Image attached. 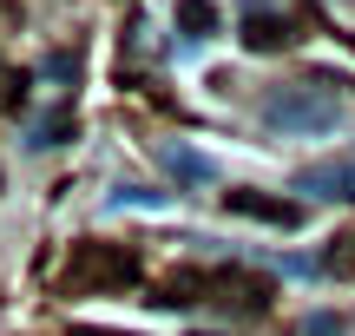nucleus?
I'll return each mask as SVG.
<instances>
[{
    "label": "nucleus",
    "mask_w": 355,
    "mask_h": 336,
    "mask_svg": "<svg viewBox=\"0 0 355 336\" xmlns=\"http://www.w3.org/2000/svg\"><path fill=\"white\" fill-rule=\"evenodd\" d=\"M257 119L270 132H329L343 119V79L309 73V79H290V86H270L257 99Z\"/></svg>",
    "instance_id": "obj_1"
},
{
    "label": "nucleus",
    "mask_w": 355,
    "mask_h": 336,
    "mask_svg": "<svg viewBox=\"0 0 355 336\" xmlns=\"http://www.w3.org/2000/svg\"><path fill=\"white\" fill-rule=\"evenodd\" d=\"M139 277H145V258L132 244L86 237V244H73V258L60 271V297H105V290H132Z\"/></svg>",
    "instance_id": "obj_2"
},
{
    "label": "nucleus",
    "mask_w": 355,
    "mask_h": 336,
    "mask_svg": "<svg viewBox=\"0 0 355 336\" xmlns=\"http://www.w3.org/2000/svg\"><path fill=\"white\" fill-rule=\"evenodd\" d=\"M296 192L355 205V152H349V158H322V165H303V171H296Z\"/></svg>",
    "instance_id": "obj_3"
},
{
    "label": "nucleus",
    "mask_w": 355,
    "mask_h": 336,
    "mask_svg": "<svg viewBox=\"0 0 355 336\" xmlns=\"http://www.w3.org/2000/svg\"><path fill=\"white\" fill-rule=\"evenodd\" d=\"M224 211L257 218V224H277V231H296V224H303V205H296V198H263V192H224Z\"/></svg>",
    "instance_id": "obj_4"
},
{
    "label": "nucleus",
    "mask_w": 355,
    "mask_h": 336,
    "mask_svg": "<svg viewBox=\"0 0 355 336\" xmlns=\"http://www.w3.org/2000/svg\"><path fill=\"white\" fill-rule=\"evenodd\" d=\"M243 47L250 53H283L290 47V20L270 13L263 0H243Z\"/></svg>",
    "instance_id": "obj_5"
},
{
    "label": "nucleus",
    "mask_w": 355,
    "mask_h": 336,
    "mask_svg": "<svg viewBox=\"0 0 355 336\" xmlns=\"http://www.w3.org/2000/svg\"><path fill=\"white\" fill-rule=\"evenodd\" d=\"M73 139V106H53V112H40L33 126H26V145L33 152H53V145Z\"/></svg>",
    "instance_id": "obj_6"
},
{
    "label": "nucleus",
    "mask_w": 355,
    "mask_h": 336,
    "mask_svg": "<svg viewBox=\"0 0 355 336\" xmlns=\"http://www.w3.org/2000/svg\"><path fill=\"white\" fill-rule=\"evenodd\" d=\"M165 171H171V178H184V185H211L217 178V165L204 152H191V145H165Z\"/></svg>",
    "instance_id": "obj_7"
},
{
    "label": "nucleus",
    "mask_w": 355,
    "mask_h": 336,
    "mask_svg": "<svg viewBox=\"0 0 355 336\" xmlns=\"http://www.w3.org/2000/svg\"><path fill=\"white\" fill-rule=\"evenodd\" d=\"M178 26H184V40L217 33V7H211V0H178Z\"/></svg>",
    "instance_id": "obj_8"
},
{
    "label": "nucleus",
    "mask_w": 355,
    "mask_h": 336,
    "mask_svg": "<svg viewBox=\"0 0 355 336\" xmlns=\"http://www.w3.org/2000/svg\"><path fill=\"white\" fill-rule=\"evenodd\" d=\"M316 271H322V277H355V231H343L329 251H322V258H316Z\"/></svg>",
    "instance_id": "obj_9"
},
{
    "label": "nucleus",
    "mask_w": 355,
    "mask_h": 336,
    "mask_svg": "<svg viewBox=\"0 0 355 336\" xmlns=\"http://www.w3.org/2000/svg\"><path fill=\"white\" fill-rule=\"evenodd\" d=\"M13 106H26V73H13L0 60V112H13Z\"/></svg>",
    "instance_id": "obj_10"
},
{
    "label": "nucleus",
    "mask_w": 355,
    "mask_h": 336,
    "mask_svg": "<svg viewBox=\"0 0 355 336\" xmlns=\"http://www.w3.org/2000/svg\"><path fill=\"white\" fill-rule=\"evenodd\" d=\"M105 205H112V211H119V205H145V211H165V192H139V185H119V192L105 198Z\"/></svg>",
    "instance_id": "obj_11"
},
{
    "label": "nucleus",
    "mask_w": 355,
    "mask_h": 336,
    "mask_svg": "<svg viewBox=\"0 0 355 336\" xmlns=\"http://www.w3.org/2000/svg\"><path fill=\"white\" fill-rule=\"evenodd\" d=\"M40 73H46V79H79V60H73V53H46Z\"/></svg>",
    "instance_id": "obj_12"
},
{
    "label": "nucleus",
    "mask_w": 355,
    "mask_h": 336,
    "mask_svg": "<svg viewBox=\"0 0 355 336\" xmlns=\"http://www.w3.org/2000/svg\"><path fill=\"white\" fill-rule=\"evenodd\" d=\"M303 336H349V324H336V317H309V324H303Z\"/></svg>",
    "instance_id": "obj_13"
},
{
    "label": "nucleus",
    "mask_w": 355,
    "mask_h": 336,
    "mask_svg": "<svg viewBox=\"0 0 355 336\" xmlns=\"http://www.w3.org/2000/svg\"><path fill=\"white\" fill-rule=\"evenodd\" d=\"M66 336H132V330H99V324H73Z\"/></svg>",
    "instance_id": "obj_14"
},
{
    "label": "nucleus",
    "mask_w": 355,
    "mask_h": 336,
    "mask_svg": "<svg viewBox=\"0 0 355 336\" xmlns=\"http://www.w3.org/2000/svg\"><path fill=\"white\" fill-rule=\"evenodd\" d=\"M0 192H7V171H0Z\"/></svg>",
    "instance_id": "obj_15"
}]
</instances>
